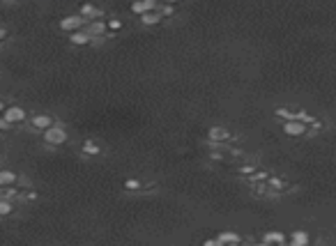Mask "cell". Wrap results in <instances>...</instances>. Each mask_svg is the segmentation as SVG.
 <instances>
[{
	"label": "cell",
	"instance_id": "obj_1",
	"mask_svg": "<svg viewBox=\"0 0 336 246\" xmlns=\"http://www.w3.org/2000/svg\"><path fill=\"white\" fill-rule=\"evenodd\" d=\"M44 141L48 143V145H62V143L67 141V131L62 127H58V124H53L51 129L44 131Z\"/></svg>",
	"mask_w": 336,
	"mask_h": 246
},
{
	"label": "cell",
	"instance_id": "obj_2",
	"mask_svg": "<svg viewBox=\"0 0 336 246\" xmlns=\"http://www.w3.org/2000/svg\"><path fill=\"white\" fill-rule=\"evenodd\" d=\"M83 23H85V19L81 14H69L60 21V28L67 30V32H76V30L83 28Z\"/></svg>",
	"mask_w": 336,
	"mask_h": 246
},
{
	"label": "cell",
	"instance_id": "obj_3",
	"mask_svg": "<svg viewBox=\"0 0 336 246\" xmlns=\"http://www.w3.org/2000/svg\"><path fill=\"white\" fill-rule=\"evenodd\" d=\"M25 120V111L19 108V106H9L2 111V122L5 124H14V122H23Z\"/></svg>",
	"mask_w": 336,
	"mask_h": 246
},
{
	"label": "cell",
	"instance_id": "obj_4",
	"mask_svg": "<svg viewBox=\"0 0 336 246\" xmlns=\"http://www.w3.org/2000/svg\"><path fill=\"white\" fill-rule=\"evenodd\" d=\"M154 9H157V2H154V0H138V2L131 5V12H134V14H141V16L150 14Z\"/></svg>",
	"mask_w": 336,
	"mask_h": 246
},
{
	"label": "cell",
	"instance_id": "obj_5",
	"mask_svg": "<svg viewBox=\"0 0 336 246\" xmlns=\"http://www.w3.org/2000/svg\"><path fill=\"white\" fill-rule=\"evenodd\" d=\"M283 131L288 136H302L306 131V124L304 122H299V120H290V122L283 124Z\"/></svg>",
	"mask_w": 336,
	"mask_h": 246
},
{
	"label": "cell",
	"instance_id": "obj_6",
	"mask_svg": "<svg viewBox=\"0 0 336 246\" xmlns=\"http://www.w3.org/2000/svg\"><path fill=\"white\" fill-rule=\"evenodd\" d=\"M30 124H32V129H51L55 124L53 122V118H51V115H35V118L30 120Z\"/></svg>",
	"mask_w": 336,
	"mask_h": 246
},
{
	"label": "cell",
	"instance_id": "obj_7",
	"mask_svg": "<svg viewBox=\"0 0 336 246\" xmlns=\"http://www.w3.org/2000/svg\"><path fill=\"white\" fill-rule=\"evenodd\" d=\"M263 242L265 244H276V246H281V244H286V235L283 232H279V230H269V232H265V237H263Z\"/></svg>",
	"mask_w": 336,
	"mask_h": 246
},
{
	"label": "cell",
	"instance_id": "obj_8",
	"mask_svg": "<svg viewBox=\"0 0 336 246\" xmlns=\"http://www.w3.org/2000/svg\"><path fill=\"white\" fill-rule=\"evenodd\" d=\"M72 44H76V46H85V44H90V32L88 30H76V32H72Z\"/></svg>",
	"mask_w": 336,
	"mask_h": 246
},
{
	"label": "cell",
	"instance_id": "obj_9",
	"mask_svg": "<svg viewBox=\"0 0 336 246\" xmlns=\"http://www.w3.org/2000/svg\"><path fill=\"white\" fill-rule=\"evenodd\" d=\"M207 138L212 143H221L228 138V129H223V127H212L210 131H207Z\"/></svg>",
	"mask_w": 336,
	"mask_h": 246
},
{
	"label": "cell",
	"instance_id": "obj_10",
	"mask_svg": "<svg viewBox=\"0 0 336 246\" xmlns=\"http://www.w3.org/2000/svg\"><path fill=\"white\" fill-rule=\"evenodd\" d=\"M219 242H221L223 246H235V244H240V235H237V232H219Z\"/></svg>",
	"mask_w": 336,
	"mask_h": 246
},
{
	"label": "cell",
	"instance_id": "obj_11",
	"mask_svg": "<svg viewBox=\"0 0 336 246\" xmlns=\"http://www.w3.org/2000/svg\"><path fill=\"white\" fill-rule=\"evenodd\" d=\"M16 172L12 171H0V189H7L12 187V184H16Z\"/></svg>",
	"mask_w": 336,
	"mask_h": 246
},
{
	"label": "cell",
	"instance_id": "obj_12",
	"mask_svg": "<svg viewBox=\"0 0 336 246\" xmlns=\"http://www.w3.org/2000/svg\"><path fill=\"white\" fill-rule=\"evenodd\" d=\"M106 23L104 21H92L90 25H88V32H90V37H97V35H104L106 32Z\"/></svg>",
	"mask_w": 336,
	"mask_h": 246
},
{
	"label": "cell",
	"instance_id": "obj_13",
	"mask_svg": "<svg viewBox=\"0 0 336 246\" xmlns=\"http://www.w3.org/2000/svg\"><path fill=\"white\" fill-rule=\"evenodd\" d=\"M81 16H83V19H88V16H90V19H95V21H97V19L101 16V9H97L95 5H83V7H81Z\"/></svg>",
	"mask_w": 336,
	"mask_h": 246
},
{
	"label": "cell",
	"instance_id": "obj_14",
	"mask_svg": "<svg viewBox=\"0 0 336 246\" xmlns=\"http://www.w3.org/2000/svg\"><path fill=\"white\" fill-rule=\"evenodd\" d=\"M290 244H292V246H309V235H306V232H302V230L292 232Z\"/></svg>",
	"mask_w": 336,
	"mask_h": 246
},
{
	"label": "cell",
	"instance_id": "obj_15",
	"mask_svg": "<svg viewBox=\"0 0 336 246\" xmlns=\"http://www.w3.org/2000/svg\"><path fill=\"white\" fill-rule=\"evenodd\" d=\"M161 19H164V16H161L157 9H154V12H150V14H145V16H141V21L145 23V25H154V23H159Z\"/></svg>",
	"mask_w": 336,
	"mask_h": 246
},
{
	"label": "cell",
	"instance_id": "obj_16",
	"mask_svg": "<svg viewBox=\"0 0 336 246\" xmlns=\"http://www.w3.org/2000/svg\"><path fill=\"white\" fill-rule=\"evenodd\" d=\"M276 118H283L286 122H290V120L299 118V113L297 111H288V108H279V111H276Z\"/></svg>",
	"mask_w": 336,
	"mask_h": 246
},
{
	"label": "cell",
	"instance_id": "obj_17",
	"mask_svg": "<svg viewBox=\"0 0 336 246\" xmlns=\"http://www.w3.org/2000/svg\"><path fill=\"white\" fill-rule=\"evenodd\" d=\"M14 212V205L9 200H0V217H9Z\"/></svg>",
	"mask_w": 336,
	"mask_h": 246
},
{
	"label": "cell",
	"instance_id": "obj_18",
	"mask_svg": "<svg viewBox=\"0 0 336 246\" xmlns=\"http://www.w3.org/2000/svg\"><path fill=\"white\" fill-rule=\"evenodd\" d=\"M83 154H99V148H97V143L85 141L83 143Z\"/></svg>",
	"mask_w": 336,
	"mask_h": 246
},
{
	"label": "cell",
	"instance_id": "obj_19",
	"mask_svg": "<svg viewBox=\"0 0 336 246\" xmlns=\"http://www.w3.org/2000/svg\"><path fill=\"white\" fill-rule=\"evenodd\" d=\"M12 198H16V191L14 189H2V191H0V200H12Z\"/></svg>",
	"mask_w": 336,
	"mask_h": 246
},
{
	"label": "cell",
	"instance_id": "obj_20",
	"mask_svg": "<svg viewBox=\"0 0 336 246\" xmlns=\"http://www.w3.org/2000/svg\"><path fill=\"white\" fill-rule=\"evenodd\" d=\"M124 189H127V191H138V189H141V182H138V179H127V182H124Z\"/></svg>",
	"mask_w": 336,
	"mask_h": 246
},
{
	"label": "cell",
	"instance_id": "obj_21",
	"mask_svg": "<svg viewBox=\"0 0 336 246\" xmlns=\"http://www.w3.org/2000/svg\"><path fill=\"white\" fill-rule=\"evenodd\" d=\"M203 246H223V244H221V242H219L216 237H214V239H207V242H205Z\"/></svg>",
	"mask_w": 336,
	"mask_h": 246
},
{
	"label": "cell",
	"instance_id": "obj_22",
	"mask_svg": "<svg viewBox=\"0 0 336 246\" xmlns=\"http://www.w3.org/2000/svg\"><path fill=\"white\" fill-rule=\"evenodd\" d=\"M120 25H122V23L118 21V19H111V21H108V28H113V30H118Z\"/></svg>",
	"mask_w": 336,
	"mask_h": 246
},
{
	"label": "cell",
	"instance_id": "obj_23",
	"mask_svg": "<svg viewBox=\"0 0 336 246\" xmlns=\"http://www.w3.org/2000/svg\"><path fill=\"white\" fill-rule=\"evenodd\" d=\"M269 184H272V189H283V182H281V179H269Z\"/></svg>",
	"mask_w": 336,
	"mask_h": 246
},
{
	"label": "cell",
	"instance_id": "obj_24",
	"mask_svg": "<svg viewBox=\"0 0 336 246\" xmlns=\"http://www.w3.org/2000/svg\"><path fill=\"white\" fill-rule=\"evenodd\" d=\"M240 172H244V175H249V172H253V166H242V168H240Z\"/></svg>",
	"mask_w": 336,
	"mask_h": 246
},
{
	"label": "cell",
	"instance_id": "obj_25",
	"mask_svg": "<svg viewBox=\"0 0 336 246\" xmlns=\"http://www.w3.org/2000/svg\"><path fill=\"white\" fill-rule=\"evenodd\" d=\"M5 35H7V32H5V30L0 28V39H5Z\"/></svg>",
	"mask_w": 336,
	"mask_h": 246
},
{
	"label": "cell",
	"instance_id": "obj_26",
	"mask_svg": "<svg viewBox=\"0 0 336 246\" xmlns=\"http://www.w3.org/2000/svg\"><path fill=\"white\" fill-rule=\"evenodd\" d=\"M253 246H269V244H265V242H260V244H253Z\"/></svg>",
	"mask_w": 336,
	"mask_h": 246
},
{
	"label": "cell",
	"instance_id": "obj_27",
	"mask_svg": "<svg viewBox=\"0 0 336 246\" xmlns=\"http://www.w3.org/2000/svg\"><path fill=\"white\" fill-rule=\"evenodd\" d=\"M2 111H5V106H2V101H0V113H2Z\"/></svg>",
	"mask_w": 336,
	"mask_h": 246
},
{
	"label": "cell",
	"instance_id": "obj_28",
	"mask_svg": "<svg viewBox=\"0 0 336 246\" xmlns=\"http://www.w3.org/2000/svg\"><path fill=\"white\" fill-rule=\"evenodd\" d=\"M2 127H5V122H2V120H0V129H2Z\"/></svg>",
	"mask_w": 336,
	"mask_h": 246
},
{
	"label": "cell",
	"instance_id": "obj_29",
	"mask_svg": "<svg viewBox=\"0 0 336 246\" xmlns=\"http://www.w3.org/2000/svg\"><path fill=\"white\" fill-rule=\"evenodd\" d=\"M235 246H244V244H235Z\"/></svg>",
	"mask_w": 336,
	"mask_h": 246
},
{
	"label": "cell",
	"instance_id": "obj_30",
	"mask_svg": "<svg viewBox=\"0 0 336 246\" xmlns=\"http://www.w3.org/2000/svg\"><path fill=\"white\" fill-rule=\"evenodd\" d=\"M281 246H286V244H281ZM288 246H292V244H288Z\"/></svg>",
	"mask_w": 336,
	"mask_h": 246
}]
</instances>
